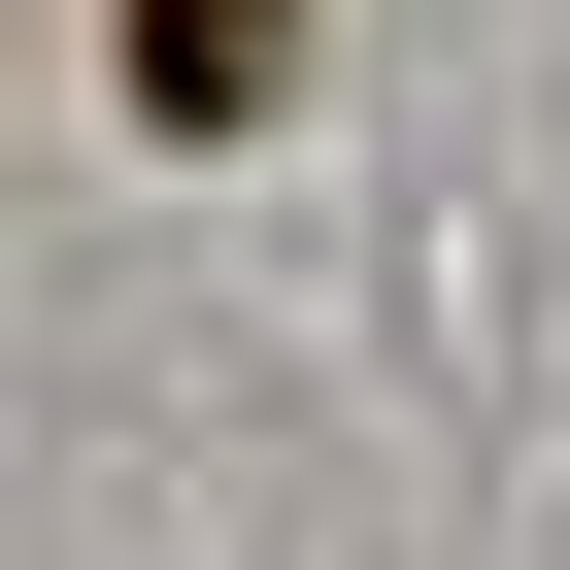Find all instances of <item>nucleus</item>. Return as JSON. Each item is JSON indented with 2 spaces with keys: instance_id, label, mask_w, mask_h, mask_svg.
<instances>
[{
  "instance_id": "obj_1",
  "label": "nucleus",
  "mask_w": 570,
  "mask_h": 570,
  "mask_svg": "<svg viewBox=\"0 0 570 570\" xmlns=\"http://www.w3.org/2000/svg\"><path fill=\"white\" fill-rule=\"evenodd\" d=\"M135 101H168V135H235V101H268V0H135Z\"/></svg>"
}]
</instances>
